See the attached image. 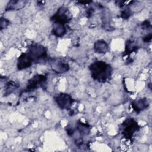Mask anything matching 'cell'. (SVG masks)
Wrapping results in <instances>:
<instances>
[{"label":"cell","instance_id":"1","mask_svg":"<svg viewBox=\"0 0 152 152\" xmlns=\"http://www.w3.org/2000/svg\"><path fill=\"white\" fill-rule=\"evenodd\" d=\"M89 69L91 77L98 82L105 83L111 78L112 68L110 65L104 61L94 62L89 66Z\"/></svg>","mask_w":152,"mask_h":152},{"label":"cell","instance_id":"2","mask_svg":"<svg viewBox=\"0 0 152 152\" xmlns=\"http://www.w3.org/2000/svg\"><path fill=\"white\" fill-rule=\"evenodd\" d=\"M140 129L138 122L134 118H126L121 125V131L123 137L127 140H131L134 134Z\"/></svg>","mask_w":152,"mask_h":152},{"label":"cell","instance_id":"3","mask_svg":"<svg viewBox=\"0 0 152 152\" xmlns=\"http://www.w3.org/2000/svg\"><path fill=\"white\" fill-rule=\"evenodd\" d=\"M71 20L69 11L65 7H61L58 8L55 14L50 18V21L53 24L65 25Z\"/></svg>","mask_w":152,"mask_h":152},{"label":"cell","instance_id":"4","mask_svg":"<svg viewBox=\"0 0 152 152\" xmlns=\"http://www.w3.org/2000/svg\"><path fill=\"white\" fill-rule=\"evenodd\" d=\"M28 54L31 56L34 62H38L40 59L47 57V50L43 46L39 44H32L28 48Z\"/></svg>","mask_w":152,"mask_h":152},{"label":"cell","instance_id":"5","mask_svg":"<svg viewBox=\"0 0 152 152\" xmlns=\"http://www.w3.org/2000/svg\"><path fill=\"white\" fill-rule=\"evenodd\" d=\"M46 75L42 74L35 75L28 81L24 91L29 92L34 91L39 87H43L46 81Z\"/></svg>","mask_w":152,"mask_h":152},{"label":"cell","instance_id":"6","mask_svg":"<svg viewBox=\"0 0 152 152\" xmlns=\"http://www.w3.org/2000/svg\"><path fill=\"white\" fill-rule=\"evenodd\" d=\"M54 99L57 105L61 109L66 110L70 109L72 103L74 102V99L69 94L65 93H60L56 94L54 97Z\"/></svg>","mask_w":152,"mask_h":152},{"label":"cell","instance_id":"7","mask_svg":"<svg viewBox=\"0 0 152 152\" xmlns=\"http://www.w3.org/2000/svg\"><path fill=\"white\" fill-rule=\"evenodd\" d=\"M49 63L52 70L57 73H64L68 71L69 69L68 63L61 59H50Z\"/></svg>","mask_w":152,"mask_h":152},{"label":"cell","instance_id":"8","mask_svg":"<svg viewBox=\"0 0 152 152\" xmlns=\"http://www.w3.org/2000/svg\"><path fill=\"white\" fill-rule=\"evenodd\" d=\"M34 61L28 52L21 53L17 59V66L18 70H22L30 67Z\"/></svg>","mask_w":152,"mask_h":152},{"label":"cell","instance_id":"9","mask_svg":"<svg viewBox=\"0 0 152 152\" xmlns=\"http://www.w3.org/2000/svg\"><path fill=\"white\" fill-rule=\"evenodd\" d=\"M131 106L134 110L137 113H139L149 106V103L146 98H142L133 100L131 103Z\"/></svg>","mask_w":152,"mask_h":152},{"label":"cell","instance_id":"10","mask_svg":"<svg viewBox=\"0 0 152 152\" xmlns=\"http://www.w3.org/2000/svg\"><path fill=\"white\" fill-rule=\"evenodd\" d=\"M94 50L98 53H106L109 51V46L104 40H99L94 43Z\"/></svg>","mask_w":152,"mask_h":152},{"label":"cell","instance_id":"11","mask_svg":"<svg viewBox=\"0 0 152 152\" xmlns=\"http://www.w3.org/2000/svg\"><path fill=\"white\" fill-rule=\"evenodd\" d=\"M27 1H10L7 7L6 11H11V10H18L23 8L26 4Z\"/></svg>","mask_w":152,"mask_h":152},{"label":"cell","instance_id":"12","mask_svg":"<svg viewBox=\"0 0 152 152\" xmlns=\"http://www.w3.org/2000/svg\"><path fill=\"white\" fill-rule=\"evenodd\" d=\"M77 129L81 136H84L88 135L90 132L91 126L87 123H83L81 121H78L77 123Z\"/></svg>","mask_w":152,"mask_h":152},{"label":"cell","instance_id":"13","mask_svg":"<svg viewBox=\"0 0 152 152\" xmlns=\"http://www.w3.org/2000/svg\"><path fill=\"white\" fill-rule=\"evenodd\" d=\"M66 32V27L65 25L59 24H53V26L52 30V34L54 36L61 37H62Z\"/></svg>","mask_w":152,"mask_h":152},{"label":"cell","instance_id":"14","mask_svg":"<svg viewBox=\"0 0 152 152\" xmlns=\"http://www.w3.org/2000/svg\"><path fill=\"white\" fill-rule=\"evenodd\" d=\"M19 87V85L12 81H8L5 86V96H8L12 93Z\"/></svg>","mask_w":152,"mask_h":152},{"label":"cell","instance_id":"15","mask_svg":"<svg viewBox=\"0 0 152 152\" xmlns=\"http://www.w3.org/2000/svg\"><path fill=\"white\" fill-rule=\"evenodd\" d=\"M138 46L135 44L132 40H128L126 43L125 52L126 55H129L132 52H135L138 50Z\"/></svg>","mask_w":152,"mask_h":152},{"label":"cell","instance_id":"16","mask_svg":"<svg viewBox=\"0 0 152 152\" xmlns=\"http://www.w3.org/2000/svg\"><path fill=\"white\" fill-rule=\"evenodd\" d=\"M131 15V11L129 8H126L121 12V17L124 19H128Z\"/></svg>","mask_w":152,"mask_h":152},{"label":"cell","instance_id":"17","mask_svg":"<svg viewBox=\"0 0 152 152\" xmlns=\"http://www.w3.org/2000/svg\"><path fill=\"white\" fill-rule=\"evenodd\" d=\"M10 21L7 18L1 17V21H0V28L2 30V29H4L7 27V26L9 25Z\"/></svg>","mask_w":152,"mask_h":152},{"label":"cell","instance_id":"18","mask_svg":"<svg viewBox=\"0 0 152 152\" xmlns=\"http://www.w3.org/2000/svg\"><path fill=\"white\" fill-rule=\"evenodd\" d=\"M151 37H152V34H151V33H148V34H146L142 38V40L144 42H150L151 40Z\"/></svg>","mask_w":152,"mask_h":152},{"label":"cell","instance_id":"19","mask_svg":"<svg viewBox=\"0 0 152 152\" xmlns=\"http://www.w3.org/2000/svg\"><path fill=\"white\" fill-rule=\"evenodd\" d=\"M93 12H94V10H93V8H89L88 10L87 11V15H88V17H91V16L93 15Z\"/></svg>","mask_w":152,"mask_h":152}]
</instances>
